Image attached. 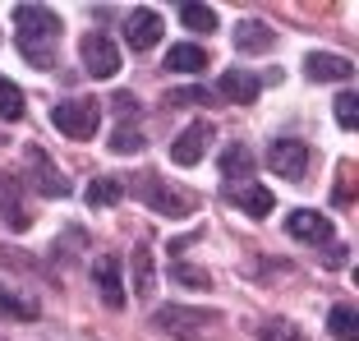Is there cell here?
Masks as SVG:
<instances>
[{"instance_id": "13", "label": "cell", "mask_w": 359, "mask_h": 341, "mask_svg": "<svg viewBox=\"0 0 359 341\" xmlns=\"http://www.w3.org/2000/svg\"><path fill=\"white\" fill-rule=\"evenodd\" d=\"M28 194H23V185H19V175H10V170H0V217L14 226V231H28Z\"/></svg>"}, {"instance_id": "3", "label": "cell", "mask_w": 359, "mask_h": 341, "mask_svg": "<svg viewBox=\"0 0 359 341\" xmlns=\"http://www.w3.org/2000/svg\"><path fill=\"white\" fill-rule=\"evenodd\" d=\"M134 189L143 194V203H148L152 213H161V217H184V213H194V208H198V199H194V194H180L175 185L161 180L157 170H138V175H134Z\"/></svg>"}, {"instance_id": "28", "label": "cell", "mask_w": 359, "mask_h": 341, "mask_svg": "<svg viewBox=\"0 0 359 341\" xmlns=\"http://www.w3.org/2000/svg\"><path fill=\"white\" fill-rule=\"evenodd\" d=\"M134 267H138V272H134L138 290L148 295V290H152V281H157V277H152V254H148V245H138V249H134Z\"/></svg>"}, {"instance_id": "19", "label": "cell", "mask_w": 359, "mask_h": 341, "mask_svg": "<svg viewBox=\"0 0 359 341\" xmlns=\"http://www.w3.org/2000/svg\"><path fill=\"white\" fill-rule=\"evenodd\" d=\"M0 319H10V323H37V319H42V309H37V300L14 295V290L0 286Z\"/></svg>"}, {"instance_id": "6", "label": "cell", "mask_w": 359, "mask_h": 341, "mask_svg": "<svg viewBox=\"0 0 359 341\" xmlns=\"http://www.w3.org/2000/svg\"><path fill=\"white\" fill-rule=\"evenodd\" d=\"M267 166H272L281 180H304V175H309V143L276 139L272 148H267Z\"/></svg>"}, {"instance_id": "12", "label": "cell", "mask_w": 359, "mask_h": 341, "mask_svg": "<svg viewBox=\"0 0 359 341\" xmlns=\"http://www.w3.org/2000/svg\"><path fill=\"white\" fill-rule=\"evenodd\" d=\"M285 231L295 235V240H304V245H327L332 235V222L323 213H313V208H295V213L285 217Z\"/></svg>"}, {"instance_id": "23", "label": "cell", "mask_w": 359, "mask_h": 341, "mask_svg": "<svg viewBox=\"0 0 359 341\" xmlns=\"http://www.w3.org/2000/svg\"><path fill=\"white\" fill-rule=\"evenodd\" d=\"M120 194H125V185H120V180H106V175H97V180L88 185V203H93V208H116Z\"/></svg>"}, {"instance_id": "25", "label": "cell", "mask_w": 359, "mask_h": 341, "mask_svg": "<svg viewBox=\"0 0 359 341\" xmlns=\"http://www.w3.org/2000/svg\"><path fill=\"white\" fill-rule=\"evenodd\" d=\"M19 116H23V93H19V83L0 79V120H19Z\"/></svg>"}, {"instance_id": "17", "label": "cell", "mask_w": 359, "mask_h": 341, "mask_svg": "<svg viewBox=\"0 0 359 341\" xmlns=\"http://www.w3.org/2000/svg\"><path fill=\"white\" fill-rule=\"evenodd\" d=\"M267 46H276V32L267 28V23H258V19L235 23V51L240 55H258V51H267Z\"/></svg>"}, {"instance_id": "8", "label": "cell", "mask_w": 359, "mask_h": 341, "mask_svg": "<svg viewBox=\"0 0 359 341\" xmlns=\"http://www.w3.org/2000/svg\"><path fill=\"white\" fill-rule=\"evenodd\" d=\"M212 323H217V314L208 309H180V305H161L157 309V328H166L170 337H198Z\"/></svg>"}, {"instance_id": "9", "label": "cell", "mask_w": 359, "mask_h": 341, "mask_svg": "<svg viewBox=\"0 0 359 341\" xmlns=\"http://www.w3.org/2000/svg\"><path fill=\"white\" fill-rule=\"evenodd\" d=\"M161 28H166V23H161V14L148 10V5L125 14V42L134 46V51H152V46L161 42Z\"/></svg>"}, {"instance_id": "4", "label": "cell", "mask_w": 359, "mask_h": 341, "mask_svg": "<svg viewBox=\"0 0 359 341\" xmlns=\"http://www.w3.org/2000/svg\"><path fill=\"white\" fill-rule=\"evenodd\" d=\"M23 161H28V180L37 185V194H42V199H65V194H74V180L55 170V161L46 157V148L28 143V148H23Z\"/></svg>"}, {"instance_id": "26", "label": "cell", "mask_w": 359, "mask_h": 341, "mask_svg": "<svg viewBox=\"0 0 359 341\" xmlns=\"http://www.w3.org/2000/svg\"><path fill=\"white\" fill-rule=\"evenodd\" d=\"M332 107H337V120H341V129H359V97L350 93V88H341Z\"/></svg>"}, {"instance_id": "22", "label": "cell", "mask_w": 359, "mask_h": 341, "mask_svg": "<svg viewBox=\"0 0 359 341\" xmlns=\"http://www.w3.org/2000/svg\"><path fill=\"white\" fill-rule=\"evenodd\" d=\"M180 23H184V28H194V32H212V28H217V10H212V5H203V0H189V5L180 10Z\"/></svg>"}, {"instance_id": "18", "label": "cell", "mask_w": 359, "mask_h": 341, "mask_svg": "<svg viewBox=\"0 0 359 341\" xmlns=\"http://www.w3.org/2000/svg\"><path fill=\"white\" fill-rule=\"evenodd\" d=\"M166 74H203L208 69V51H203L198 42H180V46H170L166 51Z\"/></svg>"}, {"instance_id": "15", "label": "cell", "mask_w": 359, "mask_h": 341, "mask_svg": "<svg viewBox=\"0 0 359 341\" xmlns=\"http://www.w3.org/2000/svg\"><path fill=\"white\" fill-rule=\"evenodd\" d=\"M217 166H222V180H226V185H249V180L258 175V157L244 148V143H226Z\"/></svg>"}, {"instance_id": "21", "label": "cell", "mask_w": 359, "mask_h": 341, "mask_svg": "<svg viewBox=\"0 0 359 341\" xmlns=\"http://www.w3.org/2000/svg\"><path fill=\"white\" fill-rule=\"evenodd\" d=\"M327 332H332V337H341V341H355V337H359V319H355V309H350V305H332V314H327Z\"/></svg>"}, {"instance_id": "7", "label": "cell", "mask_w": 359, "mask_h": 341, "mask_svg": "<svg viewBox=\"0 0 359 341\" xmlns=\"http://www.w3.org/2000/svg\"><path fill=\"white\" fill-rule=\"evenodd\" d=\"M212 148V125L208 120H194V125H184V134H175V143H170V161L175 166H198L203 152Z\"/></svg>"}, {"instance_id": "27", "label": "cell", "mask_w": 359, "mask_h": 341, "mask_svg": "<svg viewBox=\"0 0 359 341\" xmlns=\"http://www.w3.org/2000/svg\"><path fill=\"white\" fill-rule=\"evenodd\" d=\"M170 277H175L180 286H194V290H208L212 286V277L203 272V267H194V263H175V267H170Z\"/></svg>"}, {"instance_id": "10", "label": "cell", "mask_w": 359, "mask_h": 341, "mask_svg": "<svg viewBox=\"0 0 359 341\" xmlns=\"http://www.w3.org/2000/svg\"><path fill=\"white\" fill-rule=\"evenodd\" d=\"M93 281H97V295H102L111 309H125V272H120L116 254H102L93 263Z\"/></svg>"}, {"instance_id": "29", "label": "cell", "mask_w": 359, "mask_h": 341, "mask_svg": "<svg viewBox=\"0 0 359 341\" xmlns=\"http://www.w3.org/2000/svg\"><path fill=\"white\" fill-rule=\"evenodd\" d=\"M116 107L125 111V116H134V111H138V102H134V97H129V93H120V97H116Z\"/></svg>"}, {"instance_id": "14", "label": "cell", "mask_w": 359, "mask_h": 341, "mask_svg": "<svg viewBox=\"0 0 359 341\" xmlns=\"http://www.w3.org/2000/svg\"><path fill=\"white\" fill-rule=\"evenodd\" d=\"M226 203L231 208H240L244 217H272V208H276V199H272V189H263V185H226Z\"/></svg>"}, {"instance_id": "24", "label": "cell", "mask_w": 359, "mask_h": 341, "mask_svg": "<svg viewBox=\"0 0 359 341\" xmlns=\"http://www.w3.org/2000/svg\"><path fill=\"white\" fill-rule=\"evenodd\" d=\"M258 341H304V332H299L295 323L267 319V323H258Z\"/></svg>"}, {"instance_id": "20", "label": "cell", "mask_w": 359, "mask_h": 341, "mask_svg": "<svg viewBox=\"0 0 359 341\" xmlns=\"http://www.w3.org/2000/svg\"><path fill=\"white\" fill-rule=\"evenodd\" d=\"M148 148V134L134 125V120H125L120 129H111V152H120V157H134V152Z\"/></svg>"}, {"instance_id": "5", "label": "cell", "mask_w": 359, "mask_h": 341, "mask_svg": "<svg viewBox=\"0 0 359 341\" xmlns=\"http://www.w3.org/2000/svg\"><path fill=\"white\" fill-rule=\"evenodd\" d=\"M79 55H83V69L93 79H116L120 74V51L111 42V32H88L79 42Z\"/></svg>"}, {"instance_id": "11", "label": "cell", "mask_w": 359, "mask_h": 341, "mask_svg": "<svg viewBox=\"0 0 359 341\" xmlns=\"http://www.w3.org/2000/svg\"><path fill=\"white\" fill-rule=\"evenodd\" d=\"M355 74V65L346 55H332V51H309L304 55V79L309 83H346Z\"/></svg>"}, {"instance_id": "2", "label": "cell", "mask_w": 359, "mask_h": 341, "mask_svg": "<svg viewBox=\"0 0 359 341\" xmlns=\"http://www.w3.org/2000/svg\"><path fill=\"white\" fill-rule=\"evenodd\" d=\"M51 125L60 129L69 143H93L97 125H102V107H97V97H69V102H55Z\"/></svg>"}, {"instance_id": "16", "label": "cell", "mask_w": 359, "mask_h": 341, "mask_svg": "<svg viewBox=\"0 0 359 341\" xmlns=\"http://www.w3.org/2000/svg\"><path fill=\"white\" fill-rule=\"evenodd\" d=\"M258 93H263V79L249 74V69H226L222 83H217V97H222V102H240V107L258 102Z\"/></svg>"}, {"instance_id": "1", "label": "cell", "mask_w": 359, "mask_h": 341, "mask_svg": "<svg viewBox=\"0 0 359 341\" xmlns=\"http://www.w3.org/2000/svg\"><path fill=\"white\" fill-rule=\"evenodd\" d=\"M14 42L32 69H51L60 51V19L46 5H19L14 10Z\"/></svg>"}]
</instances>
